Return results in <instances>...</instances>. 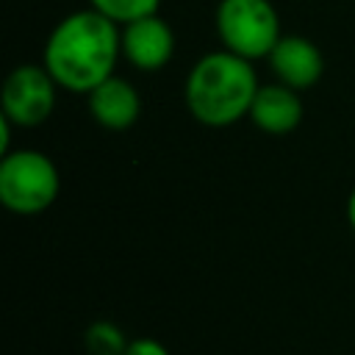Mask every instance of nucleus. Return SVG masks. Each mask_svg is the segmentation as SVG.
Returning <instances> with one entry per match:
<instances>
[{"label":"nucleus","instance_id":"nucleus-6","mask_svg":"<svg viewBox=\"0 0 355 355\" xmlns=\"http://www.w3.org/2000/svg\"><path fill=\"white\" fill-rule=\"evenodd\" d=\"M175 55V31L158 14L122 25V58L141 72L164 69Z\"/></svg>","mask_w":355,"mask_h":355},{"label":"nucleus","instance_id":"nucleus-12","mask_svg":"<svg viewBox=\"0 0 355 355\" xmlns=\"http://www.w3.org/2000/svg\"><path fill=\"white\" fill-rule=\"evenodd\" d=\"M122 355H172V352L166 349L164 341H158L153 336H139V338H130V344Z\"/></svg>","mask_w":355,"mask_h":355},{"label":"nucleus","instance_id":"nucleus-5","mask_svg":"<svg viewBox=\"0 0 355 355\" xmlns=\"http://www.w3.org/2000/svg\"><path fill=\"white\" fill-rule=\"evenodd\" d=\"M55 89L58 83L44 64H19L3 83L0 114L17 128H36L53 114Z\"/></svg>","mask_w":355,"mask_h":355},{"label":"nucleus","instance_id":"nucleus-9","mask_svg":"<svg viewBox=\"0 0 355 355\" xmlns=\"http://www.w3.org/2000/svg\"><path fill=\"white\" fill-rule=\"evenodd\" d=\"M250 119L258 130L269 136H286L302 122V100L297 89L286 83H266L258 86L255 100L250 105Z\"/></svg>","mask_w":355,"mask_h":355},{"label":"nucleus","instance_id":"nucleus-2","mask_svg":"<svg viewBox=\"0 0 355 355\" xmlns=\"http://www.w3.org/2000/svg\"><path fill=\"white\" fill-rule=\"evenodd\" d=\"M258 86L261 83L252 61L222 47L197 58L189 69L183 92L186 108L197 122L208 128H225L241 116H250Z\"/></svg>","mask_w":355,"mask_h":355},{"label":"nucleus","instance_id":"nucleus-11","mask_svg":"<svg viewBox=\"0 0 355 355\" xmlns=\"http://www.w3.org/2000/svg\"><path fill=\"white\" fill-rule=\"evenodd\" d=\"M94 11H100L103 17H108L111 22H116L119 28L133 22V19H141V17H150V14H158V3L161 0H89Z\"/></svg>","mask_w":355,"mask_h":355},{"label":"nucleus","instance_id":"nucleus-1","mask_svg":"<svg viewBox=\"0 0 355 355\" xmlns=\"http://www.w3.org/2000/svg\"><path fill=\"white\" fill-rule=\"evenodd\" d=\"M122 55V28L94 8L67 14L44 42V67L72 94H89L105 78Z\"/></svg>","mask_w":355,"mask_h":355},{"label":"nucleus","instance_id":"nucleus-7","mask_svg":"<svg viewBox=\"0 0 355 355\" xmlns=\"http://www.w3.org/2000/svg\"><path fill=\"white\" fill-rule=\"evenodd\" d=\"M266 58H269V67L277 83H286L288 89H297V92L316 86V80L324 72L322 50L311 39L297 36V33L280 36Z\"/></svg>","mask_w":355,"mask_h":355},{"label":"nucleus","instance_id":"nucleus-8","mask_svg":"<svg viewBox=\"0 0 355 355\" xmlns=\"http://www.w3.org/2000/svg\"><path fill=\"white\" fill-rule=\"evenodd\" d=\"M86 100L92 119L105 130H128L141 114L139 92L119 75L105 78L100 86H94L86 94Z\"/></svg>","mask_w":355,"mask_h":355},{"label":"nucleus","instance_id":"nucleus-4","mask_svg":"<svg viewBox=\"0 0 355 355\" xmlns=\"http://www.w3.org/2000/svg\"><path fill=\"white\" fill-rule=\"evenodd\" d=\"M216 33L225 50L247 61L266 58L283 36L280 17L269 0H219Z\"/></svg>","mask_w":355,"mask_h":355},{"label":"nucleus","instance_id":"nucleus-13","mask_svg":"<svg viewBox=\"0 0 355 355\" xmlns=\"http://www.w3.org/2000/svg\"><path fill=\"white\" fill-rule=\"evenodd\" d=\"M347 222H349V227L355 230V189H352L349 197H347Z\"/></svg>","mask_w":355,"mask_h":355},{"label":"nucleus","instance_id":"nucleus-3","mask_svg":"<svg viewBox=\"0 0 355 355\" xmlns=\"http://www.w3.org/2000/svg\"><path fill=\"white\" fill-rule=\"evenodd\" d=\"M61 189L58 169L50 155L39 150L6 153L0 161V202L19 216L47 211Z\"/></svg>","mask_w":355,"mask_h":355},{"label":"nucleus","instance_id":"nucleus-10","mask_svg":"<svg viewBox=\"0 0 355 355\" xmlns=\"http://www.w3.org/2000/svg\"><path fill=\"white\" fill-rule=\"evenodd\" d=\"M83 344L89 355H122L130 344V338L122 333L119 324L108 322V319H97L86 327L83 333Z\"/></svg>","mask_w":355,"mask_h":355}]
</instances>
